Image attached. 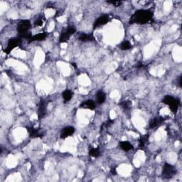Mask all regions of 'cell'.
I'll list each match as a JSON object with an SVG mask.
<instances>
[{"mask_svg": "<svg viewBox=\"0 0 182 182\" xmlns=\"http://www.w3.org/2000/svg\"><path fill=\"white\" fill-rule=\"evenodd\" d=\"M44 24V19L42 17H39L36 21H34V25L36 26H42Z\"/></svg>", "mask_w": 182, "mask_h": 182, "instance_id": "cell-22", "label": "cell"}, {"mask_svg": "<svg viewBox=\"0 0 182 182\" xmlns=\"http://www.w3.org/2000/svg\"><path fill=\"white\" fill-rule=\"evenodd\" d=\"M22 42V39L20 37H14V38L10 39L7 43V46L6 48L4 49V53L6 54H9L11 53L12 51L16 48V47L19 46Z\"/></svg>", "mask_w": 182, "mask_h": 182, "instance_id": "cell-6", "label": "cell"}, {"mask_svg": "<svg viewBox=\"0 0 182 182\" xmlns=\"http://www.w3.org/2000/svg\"><path fill=\"white\" fill-rule=\"evenodd\" d=\"M176 173H177V170L172 164L169 163H165L164 164L162 171H161V176L164 179H169L173 178Z\"/></svg>", "mask_w": 182, "mask_h": 182, "instance_id": "cell-5", "label": "cell"}, {"mask_svg": "<svg viewBox=\"0 0 182 182\" xmlns=\"http://www.w3.org/2000/svg\"><path fill=\"white\" fill-rule=\"evenodd\" d=\"M31 28V23L28 19H22L17 24V32L18 36L22 39L28 40L29 42L32 38L31 33L30 30Z\"/></svg>", "mask_w": 182, "mask_h": 182, "instance_id": "cell-2", "label": "cell"}, {"mask_svg": "<svg viewBox=\"0 0 182 182\" xmlns=\"http://www.w3.org/2000/svg\"><path fill=\"white\" fill-rule=\"evenodd\" d=\"M47 36H48V33H46V32H43V33L37 34L36 35H35V36H32L31 39L30 40L29 43H31V42H34V41H44V40L46 38Z\"/></svg>", "mask_w": 182, "mask_h": 182, "instance_id": "cell-15", "label": "cell"}, {"mask_svg": "<svg viewBox=\"0 0 182 182\" xmlns=\"http://www.w3.org/2000/svg\"><path fill=\"white\" fill-rule=\"evenodd\" d=\"M78 39L82 42H90L95 41V37L91 34L82 33L79 35Z\"/></svg>", "mask_w": 182, "mask_h": 182, "instance_id": "cell-13", "label": "cell"}, {"mask_svg": "<svg viewBox=\"0 0 182 182\" xmlns=\"http://www.w3.org/2000/svg\"><path fill=\"white\" fill-rule=\"evenodd\" d=\"M62 97L66 102H68L73 98V92L71 90L66 89L62 93Z\"/></svg>", "mask_w": 182, "mask_h": 182, "instance_id": "cell-17", "label": "cell"}, {"mask_svg": "<svg viewBox=\"0 0 182 182\" xmlns=\"http://www.w3.org/2000/svg\"><path fill=\"white\" fill-rule=\"evenodd\" d=\"M119 49L123 50V51H128V50L131 49L132 44L128 40H125V41H123L119 45Z\"/></svg>", "mask_w": 182, "mask_h": 182, "instance_id": "cell-19", "label": "cell"}, {"mask_svg": "<svg viewBox=\"0 0 182 182\" xmlns=\"http://www.w3.org/2000/svg\"><path fill=\"white\" fill-rule=\"evenodd\" d=\"M181 81H182V76H180L179 77V79H178V83H179V86L180 87V88H181Z\"/></svg>", "mask_w": 182, "mask_h": 182, "instance_id": "cell-26", "label": "cell"}, {"mask_svg": "<svg viewBox=\"0 0 182 182\" xmlns=\"http://www.w3.org/2000/svg\"><path fill=\"white\" fill-rule=\"evenodd\" d=\"M113 123H114L113 119H108V121H106L105 123L103 124V127H105V128H110V127Z\"/></svg>", "mask_w": 182, "mask_h": 182, "instance_id": "cell-23", "label": "cell"}, {"mask_svg": "<svg viewBox=\"0 0 182 182\" xmlns=\"http://www.w3.org/2000/svg\"><path fill=\"white\" fill-rule=\"evenodd\" d=\"M77 31V29L74 26H68L66 29L62 30L59 36V42L61 44L66 43L69 40V39L73 36L74 34H76Z\"/></svg>", "mask_w": 182, "mask_h": 182, "instance_id": "cell-4", "label": "cell"}, {"mask_svg": "<svg viewBox=\"0 0 182 182\" xmlns=\"http://www.w3.org/2000/svg\"><path fill=\"white\" fill-rule=\"evenodd\" d=\"M162 103L167 105L170 110L174 113H177L179 105H180V100L178 98H174L171 96H166L162 99Z\"/></svg>", "mask_w": 182, "mask_h": 182, "instance_id": "cell-3", "label": "cell"}, {"mask_svg": "<svg viewBox=\"0 0 182 182\" xmlns=\"http://www.w3.org/2000/svg\"><path fill=\"white\" fill-rule=\"evenodd\" d=\"M106 94L103 91H98L96 94V102L98 105L104 103L106 100Z\"/></svg>", "mask_w": 182, "mask_h": 182, "instance_id": "cell-14", "label": "cell"}, {"mask_svg": "<svg viewBox=\"0 0 182 182\" xmlns=\"http://www.w3.org/2000/svg\"><path fill=\"white\" fill-rule=\"evenodd\" d=\"M75 131H76V129L73 128V127H71V126L66 127V128H63L61 130V135H60V137H61V139H66L70 136L73 135L75 133Z\"/></svg>", "mask_w": 182, "mask_h": 182, "instance_id": "cell-11", "label": "cell"}, {"mask_svg": "<svg viewBox=\"0 0 182 182\" xmlns=\"http://www.w3.org/2000/svg\"><path fill=\"white\" fill-rule=\"evenodd\" d=\"M110 21V16L108 14H105L101 15L100 16H99L98 19H97L96 21H95L93 24V29H96L98 27H100L102 26H104L107 23H108Z\"/></svg>", "mask_w": 182, "mask_h": 182, "instance_id": "cell-7", "label": "cell"}, {"mask_svg": "<svg viewBox=\"0 0 182 182\" xmlns=\"http://www.w3.org/2000/svg\"><path fill=\"white\" fill-rule=\"evenodd\" d=\"M108 2V4H113V5H114V7H119V5H120L121 4H122V2H117V1H114V2Z\"/></svg>", "mask_w": 182, "mask_h": 182, "instance_id": "cell-24", "label": "cell"}, {"mask_svg": "<svg viewBox=\"0 0 182 182\" xmlns=\"http://www.w3.org/2000/svg\"><path fill=\"white\" fill-rule=\"evenodd\" d=\"M153 14V12L150 9L137 10L131 16L129 23L130 24H145L151 21Z\"/></svg>", "mask_w": 182, "mask_h": 182, "instance_id": "cell-1", "label": "cell"}, {"mask_svg": "<svg viewBox=\"0 0 182 182\" xmlns=\"http://www.w3.org/2000/svg\"><path fill=\"white\" fill-rule=\"evenodd\" d=\"M47 113V103L44 100H41L39 104L38 108V118L42 119L45 118Z\"/></svg>", "mask_w": 182, "mask_h": 182, "instance_id": "cell-8", "label": "cell"}, {"mask_svg": "<svg viewBox=\"0 0 182 182\" xmlns=\"http://www.w3.org/2000/svg\"><path fill=\"white\" fill-rule=\"evenodd\" d=\"M149 134H144L143 136H141V138H139V148L142 149L145 147L147 142L149 140Z\"/></svg>", "mask_w": 182, "mask_h": 182, "instance_id": "cell-18", "label": "cell"}, {"mask_svg": "<svg viewBox=\"0 0 182 182\" xmlns=\"http://www.w3.org/2000/svg\"><path fill=\"white\" fill-rule=\"evenodd\" d=\"M166 120V119L164 118V117L159 116V117H156V118H154L153 119H152L150 121H149V129H156V128H158L164 123V122Z\"/></svg>", "mask_w": 182, "mask_h": 182, "instance_id": "cell-9", "label": "cell"}, {"mask_svg": "<svg viewBox=\"0 0 182 182\" xmlns=\"http://www.w3.org/2000/svg\"><path fill=\"white\" fill-rule=\"evenodd\" d=\"M119 147H120V148L124 152H129L134 149L133 144L128 141L120 142H119Z\"/></svg>", "mask_w": 182, "mask_h": 182, "instance_id": "cell-16", "label": "cell"}, {"mask_svg": "<svg viewBox=\"0 0 182 182\" xmlns=\"http://www.w3.org/2000/svg\"><path fill=\"white\" fill-rule=\"evenodd\" d=\"M110 173H111V174L112 175H113V176H114V175H116L117 174V170H116V168L115 167H114V168H113L111 169V171H110Z\"/></svg>", "mask_w": 182, "mask_h": 182, "instance_id": "cell-25", "label": "cell"}, {"mask_svg": "<svg viewBox=\"0 0 182 182\" xmlns=\"http://www.w3.org/2000/svg\"><path fill=\"white\" fill-rule=\"evenodd\" d=\"M119 105L123 108L124 110H128L131 108L132 107V102L129 100H124V101H122L121 103H119Z\"/></svg>", "mask_w": 182, "mask_h": 182, "instance_id": "cell-21", "label": "cell"}, {"mask_svg": "<svg viewBox=\"0 0 182 182\" xmlns=\"http://www.w3.org/2000/svg\"><path fill=\"white\" fill-rule=\"evenodd\" d=\"M89 155L92 157H98L100 155V151L99 148H91L89 150Z\"/></svg>", "mask_w": 182, "mask_h": 182, "instance_id": "cell-20", "label": "cell"}, {"mask_svg": "<svg viewBox=\"0 0 182 182\" xmlns=\"http://www.w3.org/2000/svg\"><path fill=\"white\" fill-rule=\"evenodd\" d=\"M26 130L28 132L29 137L31 138H43L44 134L39 129H36L33 127H26Z\"/></svg>", "mask_w": 182, "mask_h": 182, "instance_id": "cell-10", "label": "cell"}, {"mask_svg": "<svg viewBox=\"0 0 182 182\" xmlns=\"http://www.w3.org/2000/svg\"><path fill=\"white\" fill-rule=\"evenodd\" d=\"M80 107L83 109H88L91 110H94L96 109V104L93 100H87L86 101H83Z\"/></svg>", "mask_w": 182, "mask_h": 182, "instance_id": "cell-12", "label": "cell"}]
</instances>
